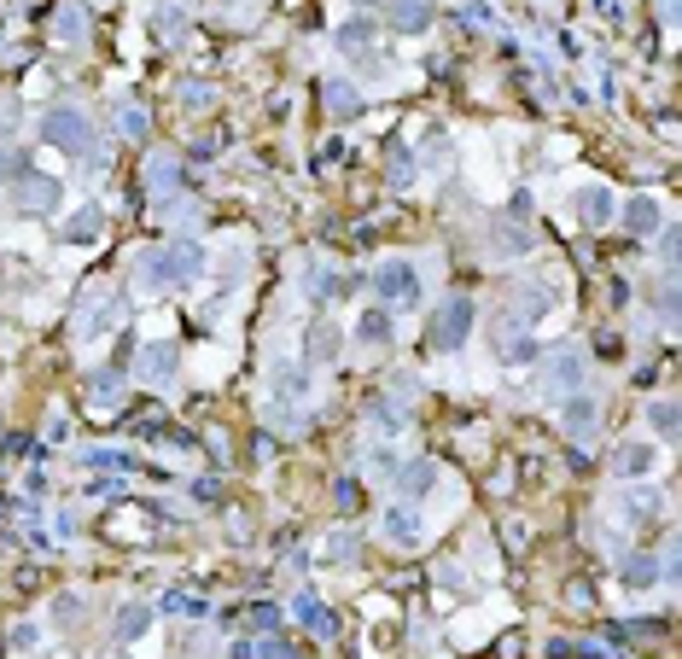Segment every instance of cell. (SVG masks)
Wrapping results in <instances>:
<instances>
[{"mask_svg": "<svg viewBox=\"0 0 682 659\" xmlns=\"http://www.w3.org/2000/svg\"><path fill=\"white\" fill-rule=\"evenodd\" d=\"M624 584H630V590H648V584H659V566H653L648 555H630L624 560Z\"/></svg>", "mask_w": 682, "mask_h": 659, "instance_id": "d4e9b609", "label": "cell"}, {"mask_svg": "<svg viewBox=\"0 0 682 659\" xmlns=\"http://www.w3.org/2000/svg\"><path fill=\"white\" fill-rule=\"evenodd\" d=\"M88 403H94V409L123 403V380H117V374H94V385H88Z\"/></svg>", "mask_w": 682, "mask_h": 659, "instance_id": "cb8c5ba5", "label": "cell"}, {"mask_svg": "<svg viewBox=\"0 0 682 659\" xmlns=\"http://www.w3.org/2000/svg\"><path fill=\"white\" fill-rule=\"evenodd\" d=\"M181 30V6H164V12H158V35H175Z\"/></svg>", "mask_w": 682, "mask_h": 659, "instance_id": "d590c367", "label": "cell"}, {"mask_svg": "<svg viewBox=\"0 0 682 659\" xmlns=\"http://www.w3.org/2000/svg\"><path fill=\"white\" fill-rule=\"evenodd\" d=\"M560 420H566V438H572V444H589V438L601 432V403H595V391H572L566 409H560Z\"/></svg>", "mask_w": 682, "mask_h": 659, "instance_id": "8992f818", "label": "cell"}, {"mask_svg": "<svg viewBox=\"0 0 682 659\" xmlns=\"http://www.w3.org/2000/svg\"><path fill=\"white\" fill-rule=\"evenodd\" d=\"M100 228H105V210H100V205H82V210L65 222V240L88 245V240H100Z\"/></svg>", "mask_w": 682, "mask_h": 659, "instance_id": "2e32d148", "label": "cell"}, {"mask_svg": "<svg viewBox=\"0 0 682 659\" xmlns=\"http://www.w3.org/2000/svg\"><path fill=\"white\" fill-rule=\"evenodd\" d=\"M548 304H554V292L537 286V280H519V286H513V310L519 315H548Z\"/></svg>", "mask_w": 682, "mask_h": 659, "instance_id": "ac0fdd59", "label": "cell"}, {"mask_svg": "<svg viewBox=\"0 0 682 659\" xmlns=\"http://www.w3.org/2000/svg\"><path fill=\"white\" fill-rule=\"evenodd\" d=\"M170 368H175V345H146L140 350V374H146V380H164Z\"/></svg>", "mask_w": 682, "mask_h": 659, "instance_id": "7402d4cb", "label": "cell"}, {"mask_svg": "<svg viewBox=\"0 0 682 659\" xmlns=\"http://www.w3.org/2000/svg\"><path fill=\"white\" fill-rule=\"evenodd\" d=\"M618 508H624L630 520H642V514H653V508H659V496H653V490H624V502H618Z\"/></svg>", "mask_w": 682, "mask_h": 659, "instance_id": "4dcf8cb0", "label": "cell"}, {"mask_svg": "<svg viewBox=\"0 0 682 659\" xmlns=\"http://www.w3.org/2000/svg\"><path fill=\"white\" fill-rule=\"evenodd\" d=\"M578 222L583 228H607V222H613V187H601V181L583 187L578 193Z\"/></svg>", "mask_w": 682, "mask_h": 659, "instance_id": "8fae6325", "label": "cell"}, {"mask_svg": "<svg viewBox=\"0 0 682 659\" xmlns=\"http://www.w3.org/2000/svg\"><path fill=\"white\" fill-rule=\"evenodd\" d=\"M409 175H414V158L403 152V146H397V152H391V187H403Z\"/></svg>", "mask_w": 682, "mask_h": 659, "instance_id": "836d02e7", "label": "cell"}, {"mask_svg": "<svg viewBox=\"0 0 682 659\" xmlns=\"http://www.w3.org/2000/svg\"><path fill=\"white\" fill-rule=\"evenodd\" d=\"M490 350H496V362H531V356H537V339H531V333H525V327H519V321H502V315H496V333H490Z\"/></svg>", "mask_w": 682, "mask_h": 659, "instance_id": "52a82bcc", "label": "cell"}, {"mask_svg": "<svg viewBox=\"0 0 682 659\" xmlns=\"http://www.w3.org/2000/svg\"><path fill=\"white\" fill-rule=\"evenodd\" d=\"M146 175H152V187H170V181H175L181 170H175L170 158H152V170H146Z\"/></svg>", "mask_w": 682, "mask_h": 659, "instance_id": "e575fe53", "label": "cell"}, {"mask_svg": "<svg viewBox=\"0 0 682 659\" xmlns=\"http://www.w3.org/2000/svg\"><path fill=\"white\" fill-rule=\"evenodd\" d=\"M385 18H391L403 35H420L426 24H432V0H385Z\"/></svg>", "mask_w": 682, "mask_h": 659, "instance_id": "7c38bea8", "label": "cell"}, {"mask_svg": "<svg viewBox=\"0 0 682 659\" xmlns=\"http://www.w3.org/2000/svg\"><path fill=\"white\" fill-rule=\"evenodd\" d=\"M374 292H379V304H420V275H414V263H403V257L379 263Z\"/></svg>", "mask_w": 682, "mask_h": 659, "instance_id": "277c9868", "label": "cell"}, {"mask_svg": "<svg viewBox=\"0 0 682 659\" xmlns=\"http://www.w3.org/2000/svg\"><path fill=\"white\" fill-rule=\"evenodd\" d=\"M356 339H362V345H385V339H391V310H362L356 315Z\"/></svg>", "mask_w": 682, "mask_h": 659, "instance_id": "ffe728a7", "label": "cell"}, {"mask_svg": "<svg viewBox=\"0 0 682 659\" xmlns=\"http://www.w3.org/2000/svg\"><path fill=\"white\" fill-rule=\"evenodd\" d=\"M339 356V327H315L309 333V362H333Z\"/></svg>", "mask_w": 682, "mask_h": 659, "instance_id": "4316f807", "label": "cell"}, {"mask_svg": "<svg viewBox=\"0 0 682 659\" xmlns=\"http://www.w3.org/2000/svg\"><path fill=\"white\" fill-rule=\"evenodd\" d=\"M648 426L659 432V438H677V403H671V397L648 403Z\"/></svg>", "mask_w": 682, "mask_h": 659, "instance_id": "484cf974", "label": "cell"}, {"mask_svg": "<svg viewBox=\"0 0 682 659\" xmlns=\"http://www.w3.org/2000/svg\"><path fill=\"white\" fill-rule=\"evenodd\" d=\"M309 385H304V368H292V362H280L274 368V397H304Z\"/></svg>", "mask_w": 682, "mask_h": 659, "instance_id": "f1b7e54d", "label": "cell"}, {"mask_svg": "<svg viewBox=\"0 0 682 659\" xmlns=\"http://www.w3.org/2000/svg\"><path fill=\"white\" fill-rule=\"evenodd\" d=\"M245 654H257V659H304L292 642H280V636H257V642H245Z\"/></svg>", "mask_w": 682, "mask_h": 659, "instance_id": "83f0119b", "label": "cell"}, {"mask_svg": "<svg viewBox=\"0 0 682 659\" xmlns=\"http://www.w3.org/2000/svg\"><path fill=\"white\" fill-rule=\"evenodd\" d=\"M245 613H251V630H263V636L280 630V607H245Z\"/></svg>", "mask_w": 682, "mask_h": 659, "instance_id": "d6a6232c", "label": "cell"}, {"mask_svg": "<svg viewBox=\"0 0 682 659\" xmlns=\"http://www.w3.org/2000/svg\"><path fill=\"white\" fill-rule=\"evenodd\" d=\"M12 123H18V100H0V135H6Z\"/></svg>", "mask_w": 682, "mask_h": 659, "instance_id": "f35d334b", "label": "cell"}, {"mask_svg": "<svg viewBox=\"0 0 682 659\" xmlns=\"http://www.w3.org/2000/svg\"><path fill=\"white\" fill-rule=\"evenodd\" d=\"M362 6H374V0H362Z\"/></svg>", "mask_w": 682, "mask_h": 659, "instance_id": "ab89813d", "label": "cell"}, {"mask_svg": "<svg viewBox=\"0 0 682 659\" xmlns=\"http://www.w3.org/2000/svg\"><path fill=\"white\" fill-rule=\"evenodd\" d=\"M613 467H618V479H648V473H653V450H648V444H624Z\"/></svg>", "mask_w": 682, "mask_h": 659, "instance_id": "d6986e66", "label": "cell"}, {"mask_svg": "<svg viewBox=\"0 0 682 659\" xmlns=\"http://www.w3.org/2000/svg\"><path fill=\"white\" fill-rule=\"evenodd\" d=\"M76 607H82L76 595H59V625H76Z\"/></svg>", "mask_w": 682, "mask_h": 659, "instance_id": "74e56055", "label": "cell"}, {"mask_svg": "<svg viewBox=\"0 0 682 659\" xmlns=\"http://www.w3.org/2000/svg\"><path fill=\"white\" fill-rule=\"evenodd\" d=\"M438 578H444L449 590H467V572H461V566H455V560H449L444 572H438Z\"/></svg>", "mask_w": 682, "mask_h": 659, "instance_id": "8d00e7d4", "label": "cell"}, {"mask_svg": "<svg viewBox=\"0 0 682 659\" xmlns=\"http://www.w3.org/2000/svg\"><path fill=\"white\" fill-rule=\"evenodd\" d=\"M321 94H327V111H333L339 123H350V117L362 111V94H356V88H350L344 76H327V82H321Z\"/></svg>", "mask_w": 682, "mask_h": 659, "instance_id": "5bb4252c", "label": "cell"}, {"mask_svg": "<svg viewBox=\"0 0 682 659\" xmlns=\"http://www.w3.org/2000/svg\"><path fill=\"white\" fill-rule=\"evenodd\" d=\"M339 41L356 53V47H368V41H374V24H368V18H350V24L339 30Z\"/></svg>", "mask_w": 682, "mask_h": 659, "instance_id": "1f68e13d", "label": "cell"}, {"mask_svg": "<svg viewBox=\"0 0 682 659\" xmlns=\"http://www.w3.org/2000/svg\"><path fill=\"white\" fill-rule=\"evenodd\" d=\"M146 625H152V607L129 601V607L117 613V642H140V636H146Z\"/></svg>", "mask_w": 682, "mask_h": 659, "instance_id": "44dd1931", "label": "cell"}, {"mask_svg": "<svg viewBox=\"0 0 682 659\" xmlns=\"http://www.w3.org/2000/svg\"><path fill=\"white\" fill-rule=\"evenodd\" d=\"M18 210H30V216H53V210H59V181H53V175H24V187H18Z\"/></svg>", "mask_w": 682, "mask_h": 659, "instance_id": "30bf717a", "label": "cell"}, {"mask_svg": "<svg viewBox=\"0 0 682 659\" xmlns=\"http://www.w3.org/2000/svg\"><path fill=\"white\" fill-rule=\"evenodd\" d=\"M205 269V251L199 240H170V245H152L146 257L135 263V275L152 286V292H164V286H193Z\"/></svg>", "mask_w": 682, "mask_h": 659, "instance_id": "6da1fadb", "label": "cell"}, {"mask_svg": "<svg viewBox=\"0 0 682 659\" xmlns=\"http://www.w3.org/2000/svg\"><path fill=\"white\" fill-rule=\"evenodd\" d=\"M624 222H630V234H653V228H659V199H653V193H636V199L624 205Z\"/></svg>", "mask_w": 682, "mask_h": 659, "instance_id": "e0dca14e", "label": "cell"}, {"mask_svg": "<svg viewBox=\"0 0 682 659\" xmlns=\"http://www.w3.org/2000/svg\"><path fill=\"white\" fill-rule=\"evenodd\" d=\"M292 613H298V625L309 630V636H321V642H333V636H339V619H333V607H327V601H321V595H298V601H292Z\"/></svg>", "mask_w": 682, "mask_h": 659, "instance_id": "9c48e42d", "label": "cell"}, {"mask_svg": "<svg viewBox=\"0 0 682 659\" xmlns=\"http://www.w3.org/2000/svg\"><path fill=\"white\" fill-rule=\"evenodd\" d=\"M537 385H543L548 397H572V391H583V356L578 350H554L543 368H537Z\"/></svg>", "mask_w": 682, "mask_h": 659, "instance_id": "5b68a950", "label": "cell"}, {"mask_svg": "<svg viewBox=\"0 0 682 659\" xmlns=\"http://www.w3.org/2000/svg\"><path fill=\"white\" fill-rule=\"evenodd\" d=\"M473 298H449V304H438V315H432V345L438 350H461L467 345V333H473Z\"/></svg>", "mask_w": 682, "mask_h": 659, "instance_id": "3957f363", "label": "cell"}, {"mask_svg": "<svg viewBox=\"0 0 682 659\" xmlns=\"http://www.w3.org/2000/svg\"><path fill=\"white\" fill-rule=\"evenodd\" d=\"M41 140L59 146V152H70V158H94V123H88L76 105H53V111H41Z\"/></svg>", "mask_w": 682, "mask_h": 659, "instance_id": "7a4b0ae2", "label": "cell"}, {"mask_svg": "<svg viewBox=\"0 0 682 659\" xmlns=\"http://www.w3.org/2000/svg\"><path fill=\"white\" fill-rule=\"evenodd\" d=\"M420 531H426V525H420V508H414V502L385 514V537H391L397 549H414V543H420Z\"/></svg>", "mask_w": 682, "mask_h": 659, "instance_id": "4fadbf2b", "label": "cell"}, {"mask_svg": "<svg viewBox=\"0 0 682 659\" xmlns=\"http://www.w3.org/2000/svg\"><path fill=\"white\" fill-rule=\"evenodd\" d=\"M158 607H164L170 619H199V613H205V601H199L193 590H170L164 601H158Z\"/></svg>", "mask_w": 682, "mask_h": 659, "instance_id": "603a6c76", "label": "cell"}, {"mask_svg": "<svg viewBox=\"0 0 682 659\" xmlns=\"http://www.w3.org/2000/svg\"><path fill=\"white\" fill-rule=\"evenodd\" d=\"M432 485H438V467H432V461H403V467H397V490H403V496H426Z\"/></svg>", "mask_w": 682, "mask_h": 659, "instance_id": "9a60e30c", "label": "cell"}, {"mask_svg": "<svg viewBox=\"0 0 682 659\" xmlns=\"http://www.w3.org/2000/svg\"><path fill=\"white\" fill-rule=\"evenodd\" d=\"M117 321V298L111 292H94L88 298V310H76V339L82 345H94V339H105V327Z\"/></svg>", "mask_w": 682, "mask_h": 659, "instance_id": "ba28073f", "label": "cell"}, {"mask_svg": "<svg viewBox=\"0 0 682 659\" xmlns=\"http://www.w3.org/2000/svg\"><path fill=\"white\" fill-rule=\"evenodd\" d=\"M117 129H123L129 140H146L152 135V117H146L140 105H123V111H117Z\"/></svg>", "mask_w": 682, "mask_h": 659, "instance_id": "f546056e", "label": "cell"}]
</instances>
